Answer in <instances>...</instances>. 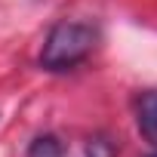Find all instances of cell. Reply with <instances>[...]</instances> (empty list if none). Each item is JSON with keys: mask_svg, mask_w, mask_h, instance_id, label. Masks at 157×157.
Returning <instances> with one entry per match:
<instances>
[{"mask_svg": "<svg viewBox=\"0 0 157 157\" xmlns=\"http://www.w3.org/2000/svg\"><path fill=\"white\" fill-rule=\"evenodd\" d=\"M86 157H117V145L105 136H96L86 145Z\"/></svg>", "mask_w": 157, "mask_h": 157, "instance_id": "cell-4", "label": "cell"}, {"mask_svg": "<svg viewBox=\"0 0 157 157\" xmlns=\"http://www.w3.org/2000/svg\"><path fill=\"white\" fill-rule=\"evenodd\" d=\"M136 123H139V132L157 145V90H148L139 96L136 102Z\"/></svg>", "mask_w": 157, "mask_h": 157, "instance_id": "cell-2", "label": "cell"}, {"mask_svg": "<svg viewBox=\"0 0 157 157\" xmlns=\"http://www.w3.org/2000/svg\"><path fill=\"white\" fill-rule=\"evenodd\" d=\"M148 157H157V154H148Z\"/></svg>", "mask_w": 157, "mask_h": 157, "instance_id": "cell-5", "label": "cell"}, {"mask_svg": "<svg viewBox=\"0 0 157 157\" xmlns=\"http://www.w3.org/2000/svg\"><path fill=\"white\" fill-rule=\"evenodd\" d=\"M28 157H65V148L56 136H37L28 148Z\"/></svg>", "mask_w": 157, "mask_h": 157, "instance_id": "cell-3", "label": "cell"}, {"mask_svg": "<svg viewBox=\"0 0 157 157\" xmlns=\"http://www.w3.org/2000/svg\"><path fill=\"white\" fill-rule=\"evenodd\" d=\"M96 40H99V34L86 22H59V25H52V31L43 40L40 68H46L52 74L71 71L80 62H86V56L93 52Z\"/></svg>", "mask_w": 157, "mask_h": 157, "instance_id": "cell-1", "label": "cell"}]
</instances>
